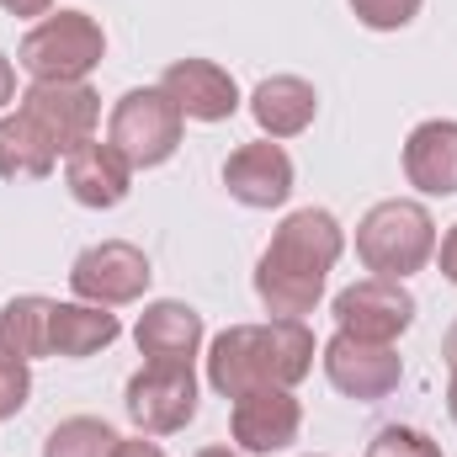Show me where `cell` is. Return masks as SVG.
<instances>
[{
  "mask_svg": "<svg viewBox=\"0 0 457 457\" xmlns=\"http://www.w3.org/2000/svg\"><path fill=\"white\" fill-rule=\"evenodd\" d=\"M345 228L325 208H298L287 213L271 245L255 261V298L266 303L271 320H303L325 298V277L341 261Z\"/></svg>",
  "mask_w": 457,
  "mask_h": 457,
  "instance_id": "1",
  "label": "cell"
},
{
  "mask_svg": "<svg viewBox=\"0 0 457 457\" xmlns=\"http://www.w3.org/2000/svg\"><path fill=\"white\" fill-rule=\"evenodd\" d=\"M309 372H314V330L303 320L228 325L208 345V383L224 399H239L250 388H293Z\"/></svg>",
  "mask_w": 457,
  "mask_h": 457,
  "instance_id": "2",
  "label": "cell"
},
{
  "mask_svg": "<svg viewBox=\"0 0 457 457\" xmlns=\"http://www.w3.org/2000/svg\"><path fill=\"white\" fill-rule=\"evenodd\" d=\"M431 255H436V219L426 213V203L388 197V203L367 208V219L356 224V261H361L372 277L404 282V277H415Z\"/></svg>",
  "mask_w": 457,
  "mask_h": 457,
  "instance_id": "3",
  "label": "cell"
},
{
  "mask_svg": "<svg viewBox=\"0 0 457 457\" xmlns=\"http://www.w3.org/2000/svg\"><path fill=\"white\" fill-rule=\"evenodd\" d=\"M107 59V32L91 11H48L16 48L32 80H86Z\"/></svg>",
  "mask_w": 457,
  "mask_h": 457,
  "instance_id": "4",
  "label": "cell"
},
{
  "mask_svg": "<svg viewBox=\"0 0 457 457\" xmlns=\"http://www.w3.org/2000/svg\"><path fill=\"white\" fill-rule=\"evenodd\" d=\"M181 128L187 117L176 112V102L160 86H138L117 96L112 117H107V144L133 170H154L181 149Z\"/></svg>",
  "mask_w": 457,
  "mask_h": 457,
  "instance_id": "5",
  "label": "cell"
},
{
  "mask_svg": "<svg viewBox=\"0 0 457 457\" xmlns=\"http://www.w3.org/2000/svg\"><path fill=\"white\" fill-rule=\"evenodd\" d=\"M122 410L138 426V436H176V431H187L192 415H197V378H192V367H181V361H144L128 378Z\"/></svg>",
  "mask_w": 457,
  "mask_h": 457,
  "instance_id": "6",
  "label": "cell"
},
{
  "mask_svg": "<svg viewBox=\"0 0 457 457\" xmlns=\"http://www.w3.org/2000/svg\"><path fill=\"white\" fill-rule=\"evenodd\" d=\"M16 112L27 117L59 154H75L80 144L96 138V122H102V96L86 86V80H32L21 96Z\"/></svg>",
  "mask_w": 457,
  "mask_h": 457,
  "instance_id": "7",
  "label": "cell"
},
{
  "mask_svg": "<svg viewBox=\"0 0 457 457\" xmlns=\"http://www.w3.org/2000/svg\"><path fill=\"white\" fill-rule=\"evenodd\" d=\"M149 255L128 239H102L91 250L75 255L70 266V287L80 303H102V309H117V303H138L149 293Z\"/></svg>",
  "mask_w": 457,
  "mask_h": 457,
  "instance_id": "8",
  "label": "cell"
},
{
  "mask_svg": "<svg viewBox=\"0 0 457 457\" xmlns=\"http://www.w3.org/2000/svg\"><path fill=\"white\" fill-rule=\"evenodd\" d=\"M410 325H415V298H410L404 282L361 277V282H351L345 293H336V330H341V336L394 345Z\"/></svg>",
  "mask_w": 457,
  "mask_h": 457,
  "instance_id": "9",
  "label": "cell"
},
{
  "mask_svg": "<svg viewBox=\"0 0 457 457\" xmlns=\"http://www.w3.org/2000/svg\"><path fill=\"white\" fill-rule=\"evenodd\" d=\"M320 361H325V378L336 383V394L356 399V404H378V399H388V394L399 388V378H404V361H399L394 345L356 341V336H341V330L325 341Z\"/></svg>",
  "mask_w": 457,
  "mask_h": 457,
  "instance_id": "10",
  "label": "cell"
},
{
  "mask_svg": "<svg viewBox=\"0 0 457 457\" xmlns=\"http://www.w3.org/2000/svg\"><path fill=\"white\" fill-rule=\"evenodd\" d=\"M298 431H303V404L293 399V388H250L228 410V436H234L239 453L250 457L293 447Z\"/></svg>",
  "mask_w": 457,
  "mask_h": 457,
  "instance_id": "11",
  "label": "cell"
},
{
  "mask_svg": "<svg viewBox=\"0 0 457 457\" xmlns=\"http://www.w3.org/2000/svg\"><path fill=\"white\" fill-rule=\"evenodd\" d=\"M224 187L239 208H282L293 197V160L277 138L239 144L224 160Z\"/></svg>",
  "mask_w": 457,
  "mask_h": 457,
  "instance_id": "12",
  "label": "cell"
},
{
  "mask_svg": "<svg viewBox=\"0 0 457 457\" xmlns=\"http://www.w3.org/2000/svg\"><path fill=\"white\" fill-rule=\"evenodd\" d=\"M160 91L176 102V112L192 117V122H228L239 112V86L213 59H176L160 75Z\"/></svg>",
  "mask_w": 457,
  "mask_h": 457,
  "instance_id": "13",
  "label": "cell"
},
{
  "mask_svg": "<svg viewBox=\"0 0 457 457\" xmlns=\"http://www.w3.org/2000/svg\"><path fill=\"white\" fill-rule=\"evenodd\" d=\"M64 187L80 208H117L133 192V165L117 154L112 144L91 138L75 154H64Z\"/></svg>",
  "mask_w": 457,
  "mask_h": 457,
  "instance_id": "14",
  "label": "cell"
},
{
  "mask_svg": "<svg viewBox=\"0 0 457 457\" xmlns=\"http://www.w3.org/2000/svg\"><path fill=\"white\" fill-rule=\"evenodd\" d=\"M133 341L144 351V361H181L192 367V356L203 351V314L181 298H160L138 314Z\"/></svg>",
  "mask_w": 457,
  "mask_h": 457,
  "instance_id": "15",
  "label": "cell"
},
{
  "mask_svg": "<svg viewBox=\"0 0 457 457\" xmlns=\"http://www.w3.org/2000/svg\"><path fill=\"white\" fill-rule=\"evenodd\" d=\"M404 176L426 197H453L457 192V122L431 117L404 138Z\"/></svg>",
  "mask_w": 457,
  "mask_h": 457,
  "instance_id": "16",
  "label": "cell"
},
{
  "mask_svg": "<svg viewBox=\"0 0 457 457\" xmlns=\"http://www.w3.org/2000/svg\"><path fill=\"white\" fill-rule=\"evenodd\" d=\"M250 117L266 138H298L320 117V91L303 75H266L250 91Z\"/></svg>",
  "mask_w": 457,
  "mask_h": 457,
  "instance_id": "17",
  "label": "cell"
},
{
  "mask_svg": "<svg viewBox=\"0 0 457 457\" xmlns=\"http://www.w3.org/2000/svg\"><path fill=\"white\" fill-rule=\"evenodd\" d=\"M122 336V325H117L112 309H102V303H54V356H70V361H80V356H96V351H107V345Z\"/></svg>",
  "mask_w": 457,
  "mask_h": 457,
  "instance_id": "18",
  "label": "cell"
},
{
  "mask_svg": "<svg viewBox=\"0 0 457 457\" xmlns=\"http://www.w3.org/2000/svg\"><path fill=\"white\" fill-rule=\"evenodd\" d=\"M0 351H11L21 361L54 356V298H43V293L11 298L0 309Z\"/></svg>",
  "mask_w": 457,
  "mask_h": 457,
  "instance_id": "19",
  "label": "cell"
},
{
  "mask_svg": "<svg viewBox=\"0 0 457 457\" xmlns=\"http://www.w3.org/2000/svg\"><path fill=\"white\" fill-rule=\"evenodd\" d=\"M59 165V149L21 112L0 117V181H43Z\"/></svg>",
  "mask_w": 457,
  "mask_h": 457,
  "instance_id": "20",
  "label": "cell"
},
{
  "mask_svg": "<svg viewBox=\"0 0 457 457\" xmlns=\"http://www.w3.org/2000/svg\"><path fill=\"white\" fill-rule=\"evenodd\" d=\"M117 447V431L96 415H70L48 431L43 442V457H112Z\"/></svg>",
  "mask_w": 457,
  "mask_h": 457,
  "instance_id": "21",
  "label": "cell"
},
{
  "mask_svg": "<svg viewBox=\"0 0 457 457\" xmlns=\"http://www.w3.org/2000/svg\"><path fill=\"white\" fill-rule=\"evenodd\" d=\"M367 457H447V453L426 431H415V426H383L367 442Z\"/></svg>",
  "mask_w": 457,
  "mask_h": 457,
  "instance_id": "22",
  "label": "cell"
},
{
  "mask_svg": "<svg viewBox=\"0 0 457 457\" xmlns=\"http://www.w3.org/2000/svg\"><path fill=\"white\" fill-rule=\"evenodd\" d=\"M420 5H426V0H351L356 21L372 27V32H399V27H410V21L420 16Z\"/></svg>",
  "mask_w": 457,
  "mask_h": 457,
  "instance_id": "23",
  "label": "cell"
},
{
  "mask_svg": "<svg viewBox=\"0 0 457 457\" xmlns=\"http://www.w3.org/2000/svg\"><path fill=\"white\" fill-rule=\"evenodd\" d=\"M27 394H32V372H27V361L11 356V351H0V420L21 415V410H27Z\"/></svg>",
  "mask_w": 457,
  "mask_h": 457,
  "instance_id": "24",
  "label": "cell"
},
{
  "mask_svg": "<svg viewBox=\"0 0 457 457\" xmlns=\"http://www.w3.org/2000/svg\"><path fill=\"white\" fill-rule=\"evenodd\" d=\"M436 261H442V277L457 287V224L442 234V245H436Z\"/></svg>",
  "mask_w": 457,
  "mask_h": 457,
  "instance_id": "25",
  "label": "cell"
},
{
  "mask_svg": "<svg viewBox=\"0 0 457 457\" xmlns=\"http://www.w3.org/2000/svg\"><path fill=\"white\" fill-rule=\"evenodd\" d=\"M112 457H165L160 453V442H144V436H117V447H112Z\"/></svg>",
  "mask_w": 457,
  "mask_h": 457,
  "instance_id": "26",
  "label": "cell"
},
{
  "mask_svg": "<svg viewBox=\"0 0 457 457\" xmlns=\"http://www.w3.org/2000/svg\"><path fill=\"white\" fill-rule=\"evenodd\" d=\"M11 16H48L54 11V0H0Z\"/></svg>",
  "mask_w": 457,
  "mask_h": 457,
  "instance_id": "27",
  "label": "cell"
},
{
  "mask_svg": "<svg viewBox=\"0 0 457 457\" xmlns=\"http://www.w3.org/2000/svg\"><path fill=\"white\" fill-rule=\"evenodd\" d=\"M16 102V70H11V59L0 54V107H11Z\"/></svg>",
  "mask_w": 457,
  "mask_h": 457,
  "instance_id": "28",
  "label": "cell"
},
{
  "mask_svg": "<svg viewBox=\"0 0 457 457\" xmlns=\"http://www.w3.org/2000/svg\"><path fill=\"white\" fill-rule=\"evenodd\" d=\"M442 356H447V367H457V320H453V330L442 336Z\"/></svg>",
  "mask_w": 457,
  "mask_h": 457,
  "instance_id": "29",
  "label": "cell"
},
{
  "mask_svg": "<svg viewBox=\"0 0 457 457\" xmlns=\"http://www.w3.org/2000/svg\"><path fill=\"white\" fill-rule=\"evenodd\" d=\"M447 410H453V420H457V367H453V383H447Z\"/></svg>",
  "mask_w": 457,
  "mask_h": 457,
  "instance_id": "30",
  "label": "cell"
},
{
  "mask_svg": "<svg viewBox=\"0 0 457 457\" xmlns=\"http://www.w3.org/2000/svg\"><path fill=\"white\" fill-rule=\"evenodd\" d=\"M197 457H239V453H228V447H203Z\"/></svg>",
  "mask_w": 457,
  "mask_h": 457,
  "instance_id": "31",
  "label": "cell"
}]
</instances>
